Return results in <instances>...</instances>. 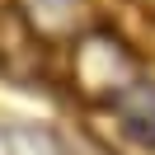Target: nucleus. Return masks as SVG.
Returning a JSON list of instances; mask_svg holds the SVG:
<instances>
[{"instance_id":"2","label":"nucleus","mask_w":155,"mask_h":155,"mask_svg":"<svg viewBox=\"0 0 155 155\" xmlns=\"http://www.w3.org/2000/svg\"><path fill=\"white\" fill-rule=\"evenodd\" d=\"M0 155H71L57 132L42 127H0Z\"/></svg>"},{"instance_id":"1","label":"nucleus","mask_w":155,"mask_h":155,"mask_svg":"<svg viewBox=\"0 0 155 155\" xmlns=\"http://www.w3.org/2000/svg\"><path fill=\"white\" fill-rule=\"evenodd\" d=\"M113 113L122 122L127 141H136L141 150H155V85L150 80H127L113 94Z\"/></svg>"}]
</instances>
